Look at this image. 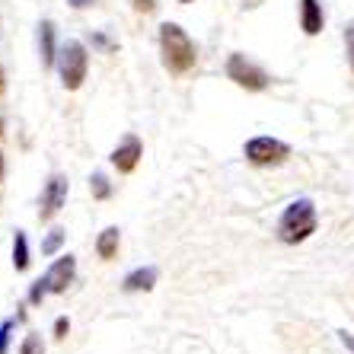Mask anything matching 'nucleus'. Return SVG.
I'll use <instances>...</instances> for the list:
<instances>
[{"mask_svg":"<svg viewBox=\"0 0 354 354\" xmlns=\"http://www.w3.org/2000/svg\"><path fill=\"white\" fill-rule=\"evenodd\" d=\"M86 71H90V55H86V45L77 39H67L58 51V74L64 90H80L83 80H86Z\"/></svg>","mask_w":354,"mask_h":354,"instance_id":"3","label":"nucleus"},{"mask_svg":"<svg viewBox=\"0 0 354 354\" xmlns=\"http://www.w3.org/2000/svg\"><path fill=\"white\" fill-rule=\"evenodd\" d=\"M67 332H71V319H67V316H58V319H55V338H64Z\"/></svg>","mask_w":354,"mask_h":354,"instance_id":"19","label":"nucleus"},{"mask_svg":"<svg viewBox=\"0 0 354 354\" xmlns=\"http://www.w3.org/2000/svg\"><path fill=\"white\" fill-rule=\"evenodd\" d=\"M118 243H122V233H118V227H106V230L99 233V239H96V252H99V259H115L118 256Z\"/></svg>","mask_w":354,"mask_h":354,"instance_id":"12","label":"nucleus"},{"mask_svg":"<svg viewBox=\"0 0 354 354\" xmlns=\"http://www.w3.org/2000/svg\"><path fill=\"white\" fill-rule=\"evenodd\" d=\"M316 223H319V217H316V205L310 201V198H297V201H290V205L284 207V214H281L278 236H281V243L297 246V243H304V239L313 236Z\"/></svg>","mask_w":354,"mask_h":354,"instance_id":"2","label":"nucleus"},{"mask_svg":"<svg viewBox=\"0 0 354 354\" xmlns=\"http://www.w3.org/2000/svg\"><path fill=\"white\" fill-rule=\"evenodd\" d=\"M338 335H342V342H345V348H351V351H354V335H351V332H338Z\"/></svg>","mask_w":354,"mask_h":354,"instance_id":"22","label":"nucleus"},{"mask_svg":"<svg viewBox=\"0 0 354 354\" xmlns=\"http://www.w3.org/2000/svg\"><path fill=\"white\" fill-rule=\"evenodd\" d=\"M61 243H64V230H51L48 236H45V243H41V252H45V256H55L61 249Z\"/></svg>","mask_w":354,"mask_h":354,"instance_id":"16","label":"nucleus"},{"mask_svg":"<svg viewBox=\"0 0 354 354\" xmlns=\"http://www.w3.org/2000/svg\"><path fill=\"white\" fill-rule=\"evenodd\" d=\"M227 77L249 93H262V90H268V83H272V77L265 74L259 64H252L246 55H230V58H227Z\"/></svg>","mask_w":354,"mask_h":354,"instance_id":"4","label":"nucleus"},{"mask_svg":"<svg viewBox=\"0 0 354 354\" xmlns=\"http://www.w3.org/2000/svg\"><path fill=\"white\" fill-rule=\"evenodd\" d=\"M67 3H71V7H77V10H83V7H90L93 0H67Z\"/></svg>","mask_w":354,"mask_h":354,"instance_id":"23","label":"nucleus"},{"mask_svg":"<svg viewBox=\"0 0 354 354\" xmlns=\"http://www.w3.org/2000/svg\"><path fill=\"white\" fill-rule=\"evenodd\" d=\"M322 26H326V17H322L319 0H300V29L306 35H319Z\"/></svg>","mask_w":354,"mask_h":354,"instance_id":"9","label":"nucleus"},{"mask_svg":"<svg viewBox=\"0 0 354 354\" xmlns=\"http://www.w3.org/2000/svg\"><path fill=\"white\" fill-rule=\"evenodd\" d=\"M0 90H3V67H0Z\"/></svg>","mask_w":354,"mask_h":354,"instance_id":"25","label":"nucleus"},{"mask_svg":"<svg viewBox=\"0 0 354 354\" xmlns=\"http://www.w3.org/2000/svg\"><path fill=\"white\" fill-rule=\"evenodd\" d=\"M157 284V268L153 265H140V268H134V272L124 274V290H150Z\"/></svg>","mask_w":354,"mask_h":354,"instance_id":"11","label":"nucleus"},{"mask_svg":"<svg viewBox=\"0 0 354 354\" xmlns=\"http://www.w3.org/2000/svg\"><path fill=\"white\" fill-rule=\"evenodd\" d=\"M243 153H246L249 163H256V166H278V163H284V160L290 157V147L284 144V140L262 134V138L246 140Z\"/></svg>","mask_w":354,"mask_h":354,"instance_id":"5","label":"nucleus"},{"mask_svg":"<svg viewBox=\"0 0 354 354\" xmlns=\"http://www.w3.org/2000/svg\"><path fill=\"white\" fill-rule=\"evenodd\" d=\"M179 3H195V0H179Z\"/></svg>","mask_w":354,"mask_h":354,"instance_id":"26","label":"nucleus"},{"mask_svg":"<svg viewBox=\"0 0 354 354\" xmlns=\"http://www.w3.org/2000/svg\"><path fill=\"white\" fill-rule=\"evenodd\" d=\"M64 201H67V176L55 173L48 179V185H45V192H41L39 221H51V217H55L61 207H64Z\"/></svg>","mask_w":354,"mask_h":354,"instance_id":"6","label":"nucleus"},{"mask_svg":"<svg viewBox=\"0 0 354 354\" xmlns=\"http://www.w3.org/2000/svg\"><path fill=\"white\" fill-rule=\"evenodd\" d=\"M39 48H41V64H45V67L58 64V48H55V23H51V19H45V23L39 26Z\"/></svg>","mask_w":354,"mask_h":354,"instance_id":"10","label":"nucleus"},{"mask_svg":"<svg viewBox=\"0 0 354 354\" xmlns=\"http://www.w3.org/2000/svg\"><path fill=\"white\" fill-rule=\"evenodd\" d=\"M160 55H163V67L169 74H189L198 61L195 41L179 23H163L160 26Z\"/></svg>","mask_w":354,"mask_h":354,"instance_id":"1","label":"nucleus"},{"mask_svg":"<svg viewBox=\"0 0 354 354\" xmlns=\"http://www.w3.org/2000/svg\"><path fill=\"white\" fill-rule=\"evenodd\" d=\"M0 182H3V153H0Z\"/></svg>","mask_w":354,"mask_h":354,"instance_id":"24","label":"nucleus"},{"mask_svg":"<svg viewBox=\"0 0 354 354\" xmlns=\"http://www.w3.org/2000/svg\"><path fill=\"white\" fill-rule=\"evenodd\" d=\"M10 332H13V319H3L0 322V354H7L10 348Z\"/></svg>","mask_w":354,"mask_h":354,"instance_id":"18","label":"nucleus"},{"mask_svg":"<svg viewBox=\"0 0 354 354\" xmlns=\"http://www.w3.org/2000/svg\"><path fill=\"white\" fill-rule=\"evenodd\" d=\"M19 354H41V338L39 335H26L23 345H19Z\"/></svg>","mask_w":354,"mask_h":354,"instance_id":"17","label":"nucleus"},{"mask_svg":"<svg viewBox=\"0 0 354 354\" xmlns=\"http://www.w3.org/2000/svg\"><path fill=\"white\" fill-rule=\"evenodd\" d=\"M13 268H17V272L29 268V239H26L23 230L13 233Z\"/></svg>","mask_w":354,"mask_h":354,"instance_id":"13","label":"nucleus"},{"mask_svg":"<svg viewBox=\"0 0 354 354\" xmlns=\"http://www.w3.org/2000/svg\"><path fill=\"white\" fill-rule=\"evenodd\" d=\"M345 41H348V64H351V71H354V26L345 29Z\"/></svg>","mask_w":354,"mask_h":354,"instance_id":"20","label":"nucleus"},{"mask_svg":"<svg viewBox=\"0 0 354 354\" xmlns=\"http://www.w3.org/2000/svg\"><path fill=\"white\" fill-rule=\"evenodd\" d=\"M90 192H93L96 201H106V198L112 195V182H109V176L106 173H93L90 176Z\"/></svg>","mask_w":354,"mask_h":354,"instance_id":"14","label":"nucleus"},{"mask_svg":"<svg viewBox=\"0 0 354 354\" xmlns=\"http://www.w3.org/2000/svg\"><path fill=\"white\" fill-rule=\"evenodd\" d=\"M48 294H51V288H48V281H45V274H41V278L32 281V288H29V297H26V300H29L32 306H39Z\"/></svg>","mask_w":354,"mask_h":354,"instance_id":"15","label":"nucleus"},{"mask_svg":"<svg viewBox=\"0 0 354 354\" xmlns=\"http://www.w3.org/2000/svg\"><path fill=\"white\" fill-rule=\"evenodd\" d=\"M140 157H144V144H140L138 134H128V138H122V144L112 150V166H115L122 176H128L138 169Z\"/></svg>","mask_w":354,"mask_h":354,"instance_id":"7","label":"nucleus"},{"mask_svg":"<svg viewBox=\"0 0 354 354\" xmlns=\"http://www.w3.org/2000/svg\"><path fill=\"white\" fill-rule=\"evenodd\" d=\"M74 274H77V259L71 256V252L61 256V259H55V265L45 272V281H48L51 294H64V290L74 284Z\"/></svg>","mask_w":354,"mask_h":354,"instance_id":"8","label":"nucleus"},{"mask_svg":"<svg viewBox=\"0 0 354 354\" xmlns=\"http://www.w3.org/2000/svg\"><path fill=\"white\" fill-rule=\"evenodd\" d=\"M131 3L138 13H153V10H157V0H131Z\"/></svg>","mask_w":354,"mask_h":354,"instance_id":"21","label":"nucleus"}]
</instances>
